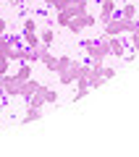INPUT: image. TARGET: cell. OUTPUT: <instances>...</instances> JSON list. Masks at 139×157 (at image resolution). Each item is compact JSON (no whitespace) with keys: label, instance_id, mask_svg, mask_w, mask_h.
Wrapping results in <instances>:
<instances>
[{"label":"cell","instance_id":"cell-1","mask_svg":"<svg viewBox=\"0 0 139 157\" xmlns=\"http://www.w3.org/2000/svg\"><path fill=\"white\" fill-rule=\"evenodd\" d=\"M139 26V18H123V16H113L105 24V34H123V32H134Z\"/></svg>","mask_w":139,"mask_h":157},{"label":"cell","instance_id":"cell-2","mask_svg":"<svg viewBox=\"0 0 139 157\" xmlns=\"http://www.w3.org/2000/svg\"><path fill=\"white\" fill-rule=\"evenodd\" d=\"M18 86H21V81L16 76H11V73L0 76V92L6 97H18Z\"/></svg>","mask_w":139,"mask_h":157},{"label":"cell","instance_id":"cell-3","mask_svg":"<svg viewBox=\"0 0 139 157\" xmlns=\"http://www.w3.org/2000/svg\"><path fill=\"white\" fill-rule=\"evenodd\" d=\"M100 39H105V42H108V47H110V55L123 58V52H126V45H123L121 34H102Z\"/></svg>","mask_w":139,"mask_h":157},{"label":"cell","instance_id":"cell-4","mask_svg":"<svg viewBox=\"0 0 139 157\" xmlns=\"http://www.w3.org/2000/svg\"><path fill=\"white\" fill-rule=\"evenodd\" d=\"M13 45H21L18 37H8V34H0V58H8V52L13 50Z\"/></svg>","mask_w":139,"mask_h":157},{"label":"cell","instance_id":"cell-5","mask_svg":"<svg viewBox=\"0 0 139 157\" xmlns=\"http://www.w3.org/2000/svg\"><path fill=\"white\" fill-rule=\"evenodd\" d=\"M113 16H116V0H105V3H100V21L108 24Z\"/></svg>","mask_w":139,"mask_h":157},{"label":"cell","instance_id":"cell-6","mask_svg":"<svg viewBox=\"0 0 139 157\" xmlns=\"http://www.w3.org/2000/svg\"><path fill=\"white\" fill-rule=\"evenodd\" d=\"M39 60L50 68V71H55V68H58V55L47 52V47H45V45H39Z\"/></svg>","mask_w":139,"mask_h":157},{"label":"cell","instance_id":"cell-7","mask_svg":"<svg viewBox=\"0 0 139 157\" xmlns=\"http://www.w3.org/2000/svg\"><path fill=\"white\" fill-rule=\"evenodd\" d=\"M37 81H32V78H26V81H21V86H18V97H24V100H29V97L37 92Z\"/></svg>","mask_w":139,"mask_h":157},{"label":"cell","instance_id":"cell-8","mask_svg":"<svg viewBox=\"0 0 139 157\" xmlns=\"http://www.w3.org/2000/svg\"><path fill=\"white\" fill-rule=\"evenodd\" d=\"M73 84H76V94H73V102H79V100H84V97H87V92H89V81H87V78H76Z\"/></svg>","mask_w":139,"mask_h":157},{"label":"cell","instance_id":"cell-9","mask_svg":"<svg viewBox=\"0 0 139 157\" xmlns=\"http://www.w3.org/2000/svg\"><path fill=\"white\" fill-rule=\"evenodd\" d=\"M13 76H16L18 81H26V78H32V63L21 60V66H18V71L13 73Z\"/></svg>","mask_w":139,"mask_h":157},{"label":"cell","instance_id":"cell-10","mask_svg":"<svg viewBox=\"0 0 139 157\" xmlns=\"http://www.w3.org/2000/svg\"><path fill=\"white\" fill-rule=\"evenodd\" d=\"M37 45H39V34H37V32H24V47L34 50Z\"/></svg>","mask_w":139,"mask_h":157},{"label":"cell","instance_id":"cell-11","mask_svg":"<svg viewBox=\"0 0 139 157\" xmlns=\"http://www.w3.org/2000/svg\"><path fill=\"white\" fill-rule=\"evenodd\" d=\"M42 118V107H29L26 115L21 118V123H32V121H39Z\"/></svg>","mask_w":139,"mask_h":157},{"label":"cell","instance_id":"cell-12","mask_svg":"<svg viewBox=\"0 0 139 157\" xmlns=\"http://www.w3.org/2000/svg\"><path fill=\"white\" fill-rule=\"evenodd\" d=\"M53 39H55V32H53V29H42V32H39V45L50 47Z\"/></svg>","mask_w":139,"mask_h":157},{"label":"cell","instance_id":"cell-13","mask_svg":"<svg viewBox=\"0 0 139 157\" xmlns=\"http://www.w3.org/2000/svg\"><path fill=\"white\" fill-rule=\"evenodd\" d=\"M116 13H118V11H116ZM118 16H123V18H137V6H134V3H126V6L121 8Z\"/></svg>","mask_w":139,"mask_h":157},{"label":"cell","instance_id":"cell-14","mask_svg":"<svg viewBox=\"0 0 139 157\" xmlns=\"http://www.w3.org/2000/svg\"><path fill=\"white\" fill-rule=\"evenodd\" d=\"M79 18H81V26H84V29H87V26H95V24H97V18L92 16V13H89V11L79 13Z\"/></svg>","mask_w":139,"mask_h":157},{"label":"cell","instance_id":"cell-15","mask_svg":"<svg viewBox=\"0 0 139 157\" xmlns=\"http://www.w3.org/2000/svg\"><path fill=\"white\" fill-rule=\"evenodd\" d=\"M55 16H58V26H68V21H71L68 11H55Z\"/></svg>","mask_w":139,"mask_h":157},{"label":"cell","instance_id":"cell-16","mask_svg":"<svg viewBox=\"0 0 139 157\" xmlns=\"http://www.w3.org/2000/svg\"><path fill=\"white\" fill-rule=\"evenodd\" d=\"M68 29H71V32L73 34H79V32H81V18H79V16H71V21H68Z\"/></svg>","mask_w":139,"mask_h":157},{"label":"cell","instance_id":"cell-17","mask_svg":"<svg viewBox=\"0 0 139 157\" xmlns=\"http://www.w3.org/2000/svg\"><path fill=\"white\" fill-rule=\"evenodd\" d=\"M71 63H73V58H68V55H61V58H58V68H55V71H66V68L71 66Z\"/></svg>","mask_w":139,"mask_h":157},{"label":"cell","instance_id":"cell-18","mask_svg":"<svg viewBox=\"0 0 139 157\" xmlns=\"http://www.w3.org/2000/svg\"><path fill=\"white\" fill-rule=\"evenodd\" d=\"M45 102H58V92H55V89H47V86H45Z\"/></svg>","mask_w":139,"mask_h":157},{"label":"cell","instance_id":"cell-19","mask_svg":"<svg viewBox=\"0 0 139 157\" xmlns=\"http://www.w3.org/2000/svg\"><path fill=\"white\" fill-rule=\"evenodd\" d=\"M24 32H37V21L34 18H24Z\"/></svg>","mask_w":139,"mask_h":157},{"label":"cell","instance_id":"cell-20","mask_svg":"<svg viewBox=\"0 0 139 157\" xmlns=\"http://www.w3.org/2000/svg\"><path fill=\"white\" fill-rule=\"evenodd\" d=\"M131 47H134V50L139 52V26H137V29L131 32Z\"/></svg>","mask_w":139,"mask_h":157},{"label":"cell","instance_id":"cell-21","mask_svg":"<svg viewBox=\"0 0 139 157\" xmlns=\"http://www.w3.org/2000/svg\"><path fill=\"white\" fill-rule=\"evenodd\" d=\"M8 66H11V60H8V58H0V76L8 73Z\"/></svg>","mask_w":139,"mask_h":157},{"label":"cell","instance_id":"cell-22","mask_svg":"<svg viewBox=\"0 0 139 157\" xmlns=\"http://www.w3.org/2000/svg\"><path fill=\"white\" fill-rule=\"evenodd\" d=\"M116 73H118L116 68H102V76H105V81H110V78L116 76Z\"/></svg>","mask_w":139,"mask_h":157},{"label":"cell","instance_id":"cell-23","mask_svg":"<svg viewBox=\"0 0 139 157\" xmlns=\"http://www.w3.org/2000/svg\"><path fill=\"white\" fill-rule=\"evenodd\" d=\"M6 29H8V21H6V18H0V34H6Z\"/></svg>","mask_w":139,"mask_h":157},{"label":"cell","instance_id":"cell-24","mask_svg":"<svg viewBox=\"0 0 139 157\" xmlns=\"http://www.w3.org/2000/svg\"><path fill=\"white\" fill-rule=\"evenodd\" d=\"M0 121H3V102H0Z\"/></svg>","mask_w":139,"mask_h":157},{"label":"cell","instance_id":"cell-25","mask_svg":"<svg viewBox=\"0 0 139 157\" xmlns=\"http://www.w3.org/2000/svg\"><path fill=\"white\" fill-rule=\"evenodd\" d=\"M100 3H105V0H100Z\"/></svg>","mask_w":139,"mask_h":157}]
</instances>
